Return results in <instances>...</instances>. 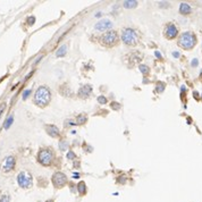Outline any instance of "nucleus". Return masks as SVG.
Listing matches in <instances>:
<instances>
[{"label":"nucleus","mask_w":202,"mask_h":202,"mask_svg":"<svg viewBox=\"0 0 202 202\" xmlns=\"http://www.w3.org/2000/svg\"><path fill=\"white\" fill-rule=\"evenodd\" d=\"M17 183L22 188H30L33 185V178L29 172H20L17 176Z\"/></svg>","instance_id":"obj_6"},{"label":"nucleus","mask_w":202,"mask_h":202,"mask_svg":"<svg viewBox=\"0 0 202 202\" xmlns=\"http://www.w3.org/2000/svg\"><path fill=\"white\" fill-rule=\"evenodd\" d=\"M67 157H68L69 159H70V158L75 157V156H74V153H73V152H69V153H68V156H67Z\"/></svg>","instance_id":"obj_26"},{"label":"nucleus","mask_w":202,"mask_h":202,"mask_svg":"<svg viewBox=\"0 0 202 202\" xmlns=\"http://www.w3.org/2000/svg\"><path fill=\"white\" fill-rule=\"evenodd\" d=\"M136 6H138V1H132V0L124 1V7L125 8H135Z\"/></svg>","instance_id":"obj_15"},{"label":"nucleus","mask_w":202,"mask_h":202,"mask_svg":"<svg viewBox=\"0 0 202 202\" xmlns=\"http://www.w3.org/2000/svg\"><path fill=\"white\" fill-rule=\"evenodd\" d=\"M195 43H197V38L192 32H184L178 39V45L183 49H192Z\"/></svg>","instance_id":"obj_2"},{"label":"nucleus","mask_w":202,"mask_h":202,"mask_svg":"<svg viewBox=\"0 0 202 202\" xmlns=\"http://www.w3.org/2000/svg\"><path fill=\"white\" fill-rule=\"evenodd\" d=\"M10 201V197L8 194H4V195H1L0 197V202H9Z\"/></svg>","instance_id":"obj_18"},{"label":"nucleus","mask_w":202,"mask_h":202,"mask_svg":"<svg viewBox=\"0 0 202 202\" xmlns=\"http://www.w3.org/2000/svg\"><path fill=\"white\" fill-rule=\"evenodd\" d=\"M98 101L100 102V104H106V102H107V99L104 98V95H101V97H99L98 98Z\"/></svg>","instance_id":"obj_21"},{"label":"nucleus","mask_w":202,"mask_h":202,"mask_svg":"<svg viewBox=\"0 0 202 202\" xmlns=\"http://www.w3.org/2000/svg\"><path fill=\"white\" fill-rule=\"evenodd\" d=\"M177 34H178V30H177V27H176V25L172 24V23L167 24L166 29H165V36H166L167 39L172 40L174 39V38H176Z\"/></svg>","instance_id":"obj_9"},{"label":"nucleus","mask_w":202,"mask_h":202,"mask_svg":"<svg viewBox=\"0 0 202 202\" xmlns=\"http://www.w3.org/2000/svg\"><path fill=\"white\" fill-rule=\"evenodd\" d=\"M91 91H92V88H91L90 85H85V86H83V88L79 89V94L81 95V97H89L90 93H91Z\"/></svg>","instance_id":"obj_12"},{"label":"nucleus","mask_w":202,"mask_h":202,"mask_svg":"<svg viewBox=\"0 0 202 202\" xmlns=\"http://www.w3.org/2000/svg\"><path fill=\"white\" fill-rule=\"evenodd\" d=\"M122 41L127 45H135L138 42V32L133 29H125L122 33Z\"/></svg>","instance_id":"obj_4"},{"label":"nucleus","mask_w":202,"mask_h":202,"mask_svg":"<svg viewBox=\"0 0 202 202\" xmlns=\"http://www.w3.org/2000/svg\"><path fill=\"white\" fill-rule=\"evenodd\" d=\"M15 163H16V160L13 156H8V157H6L5 160L2 161V165H1V169H2V172H11V170L14 169V167H15Z\"/></svg>","instance_id":"obj_8"},{"label":"nucleus","mask_w":202,"mask_h":202,"mask_svg":"<svg viewBox=\"0 0 202 202\" xmlns=\"http://www.w3.org/2000/svg\"><path fill=\"white\" fill-rule=\"evenodd\" d=\"M191 11H192V8L190 7V5H187V4H181V6H179V13H181V14H183V15H188Z\"/></svg>","instance_id":"obj_13"},{"label":"nucleus","mask_w":202,"mask_h":202,"mask_svg":"<svg viewBox=\"0 0 202 202\" xmlns=\"http://www.w3.org/2000/svg\"><path fill=\"white\" fill-rule=\"evenodd\" d=\"M174 57H176V58H178V57H179V54H178V52H174Z\"/></svg>","instance_id":"obj_27"},{"label":"nucleus","mask_w":202,"mask_h":202,"mask_svg":"<svg viewBox=\"0 0 202 202\" xmlns=\"http://www.w3.org/2000/svg\"><path fill=\"white\" fill-rule=\"evenodd\" d=\"M156 56H157L158 58H161V54H159V52H158V51H156Z\"/></svg>","instance_id":"obj_28"},{"label":"nucleus","mask_w":202,"mask_h":202,"mask_svg":"<svg viewBox=\"0 0 202 202\" xmlns=\"http://www.w3.org/2000/svg\"><path fill=\"white\" fill-rule=\"evenodd\" d=\"M66 50H67V47L66 45H61L59 49L56 51V56L57 57H64L66 54Z\"/></svg>","instance_id":"obj_14"},{"label":"nucleus","mask_w":202,"mask_h":202,"mask_svg":"<svg viewBox=\"0 0 202 202\" xmlns=\"http://www.w3.org/2000/svg\"><path fill=\"white\" fill-rule=\"evenodd\" d=\"M197 59H193L192 66H197Z\"/></svg>","instance_id":"obj_25"},{"label":"nucleus","mask_w":202,"mask_h":202,"mask_svg":"<svg viewBox=\"0 0 202 202\" xmlns=\"http://www.w3.org/2000/svg\"><path fill=\"white\" fill-rule=\"evenodd\" d=\"M54 159V153L51 149H41L38 153V161L42 166H50Z\"/></svg>","instance_id":"obj_3"},{"label":"nucleus","mask_w":202,"mask_h":202,"mask_svg":"<svg viewBox=\"0 0 202 202\" xmlns=\"http://www.w3.org/2000/svg\"><path fill=\"white\" fill-rule=\"evenodd\" d=\"M34 20H35V18H34V17H30V18H29V22H30L29 24H30V25H32V24H33V23H34Z\"/></svg>","instance_id":"obj_24"},{"label":"nucleus","mask_w":202,"mask_h":202,"mask_svg":"<svg viewBox=\"0 0 202 202\" xmlns=\"http://www.w3.org/2000/svg\"><path fill=\"white\" fill-rule=\"evenodd\" d=\"M45 131H47V133L49 134L50 136H52V138L59 136V129L56 127L54 125H47V126H45Z\"/></svg>","instance_id":"obj_11"},{"label":"nucleus","mask_w":202,"mask_h":202,"mask_svg":"<svg viewBox=\"0 0 202 202\" xmlns=\"http://www.w3.org/2000/svg\"><path fill=\"white\" fill-rule=\"evenodd\" d=\"M30 93H31V90H26L24 93H23V99L25 100V99L29 97V94H30Z\"/></svg>","instance_id":"obj_22"},{"label":"nucleus","mask_w":202,"mask_h":202,"mask_svg":"<svg viewBox=\"0 0 202 202\" xmlns=\"http://www.w3.org/2000/svg\"><path fill=\"white\" fill-rule=\"evenodd\" d=\"M67 183V176L65 175L64 172H57L54 174L52 176V184L54 185V187H64Z\"/></svg>","instance_id":"obj_7"},{"label":"nucleus","mask_w":202,"mask_h":202,"mask_svg":"<svg viewBox=\"0 0 202 202\" xmlns=\"http://www.w3.org/2000/svg\"><path fill=\"white\" fill-rule=\"evenodd\" d=\"M100 42L106 47H113L118 42V34L116 31H108L104 32L100 38Z\"/></svg>","instance_id":"obj_5"},{"label":"nucleus","mask_w":202,"mask_h":202,"mask_svg":"<svg viewBox=\"0 0 202 202\" xmlns=\"http://www.w3.org/2000/svg\"><path fill=\"white\" fill-rule=\"evenodd\" d=\"M113 23L109 20H101L95 24V30L98 31H110Z\"/></svg>","instance_id":"obj_10"},{"label":"nucleus","mask_w":202,"mask_h":202,"mask_svg":"<svg viewBox=\"0 0 202 202\" xmlns=\"http://www.w3.org/2000/svg\"><path fill=\"white\" fill-rule=\"evenodd\" d=\"M85 120H86V117L83 116V115H79V117H77V119H76V123L77 124H83Z\"/></svg>","instance_id":"obj_17"},{"label":"nucleus","mask_w":202,"mask_h":202,"mask_svg":"<svg viewBox=\"0 0 202 202\" xmlns=\"http://www.w3.org/2000/svg\"><path fill=\"white\" fill-rule=\"evenodd\" d=\"M140 70L142 72L143 74H147L149 72V69H148V67L147 66H144V65H142V66H140Z\"/></svg>","instance_id":"obj_20"},{"label":"nucleus","mask_w":202,"mask_h":202,"mask_svg":"<svg viewBox=\"0 0 202 202\" xmlns=\"http://www.w3.org/2000/svg\"><path fill=\"white\" fill-rule=\"evenodd\" d=\"M79 193H81V194L85 193V184H84L83 182L79 184Z\"/></svg>","instance_id":"obj_19"},{"label":"nucleus","mask_w":202,"mask_h":202,"mask_svg":"<svg viewBox=\"0 0 202 202\" xmlns=\"http://www.w3.org/2000/svg\"><path fill=\"white\" fill-rule=\"evenodd\" d=\"M51 100V93L48 86L42 85L35 91L34 94V104L39 107H45L48 106Z\"/></svg>","instance_id":"obj_1"},{"label":"nucleus","mask_w":202,"mask_h":202,"mask_svg":"<svg viewBox=\"0 0 202 202\" xmlns=\"http://www.w3.org/2000/svg\"><path fill=\"white\" fill-rule=\"evenodd\" d=\"M13 120H14V118H13V116H9L8 117V119L6 120V123H5V125H4V127L7 129V128H9L10 127V125L13 124Z\"/></svg>","instance_id":"obj_16"},{"label":"nucleus","mask_w":202,"mask_h":202,"mask_svg":"<svg viewBox=\"0 0 202 202\" xmlns=\"http://www.w3.org/2000/svg\"><path fill=\"white\" fill-rule=\"evenodd\" d=\"M5 108H6V104H1V107H0V116L2 115V113H4Z\"/></svg>","instance_id":"obj_23"},{"label":"nucleus","mask_w":202,"mask_h":202,"mask_svg":"<svg viewBox=\"0 0 202 202\" xmlns=\"http://www.w3.org/2000/svg\"><path fill=\"white\" fill-rule=\"evenodd\" d=\"M47 202H52V201H47Z\"/></svg>","instance_id":"obj_29"}]
</instances>
